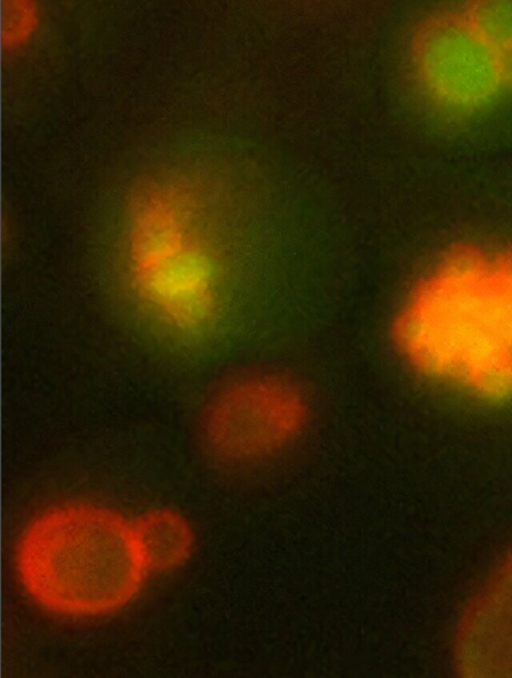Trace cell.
<instances>
[{"instance_id": "obj_6", "label": "cell", "mask_w": 512, "mask_h": 678, "mask_svg": "<svg viewBox=\"0 0 512 678\" xmlns=\"http://www.w3.org/2000/svg\"><path fill=\"white\" fill-rule=\"evenodd\" d=\"M464 15L502 53L512 48V2H480Z\"/></svg>"}, {"instance_id": "obj_3", "label": "cell", "mask_w": 512, "mask_h": 678, "mask_svg": "<svg viewBox=\"0 0 512 678\" xmlns=\"http://www.w3.org/2000/svg\"><path fill=\"white\" fill-rule=\"evenodd\" d=\"M137 289L152 305L180 321H196L214 288L212 263L202 243L171 224L145 226L129 243Z\"/></svg>"}, {"instance_id": "obj_7", "label": "cell", "mask_w": 512, "mask_h": 678, "mask_svg": "<svg viewBox=\"0 0 512 678\" xmlns=\"http://www.w3.org/2000/svg\"><path fill=\"white\" fill-rule=\"evenodd\" d=\"M503 81L512 88V48L502 53Z\"/></svg>"}, {"instance_id": "obj_5", "label": "cell", "mask_w": 512, "mask_h": 678, "mask_svg": "<svg viewBox=\"0 0 512 678\" xmlns=\"http://www.w3.org/2000/svg\"><path fill=\"white\" fill-rule=\"evenodd\" d=\"M150 571L164 572L183 565L194 546L186 519L169 509H154L134 521Z\"/></svg>"}, {"instance_id": "obj_4", "label": "cell", "mask_w": 512, "mask_h": 678, "mask_svg": "<svg viewBox=\"0 0 512 678\" xmlns=\"http://www.w3.org/2000/svg\"><path fill=\"white\" fill-rule=\"evenodd\" d=\"M424 46L428 84L449 106H481L504 84L502 52L465 15L435 20Z\"/></svg>"}, {"instance_id": "obj_2", "label": "cell", "mask_w": 512, "mask_h": 678, "mask_svg": "<svg viewBox=\"0 0 512 678\" xmlns=\"http://www.w3.org/2000/svg\"><path fill=\"white\" fill-rule=\"evenodd\" d=\"M306 418L305 400L293 385L277 378H251L227 386L213 399L205 436L220 459L253 462L288 445Z\"/></svg>"}, {"instance_id": "obj_1", "label": "cell", "mask_w": 512, "mask_h": 678, "mask_svg": "<svg viewBox=\"0 0 512 678\" xmlns=\"http://www.w3.org/2000/svg\"><path fill=\"white\" fill-rule=\"evenodd\" d=\"M14 560L31 599L66 616L123 607L150 572L134 522L90 504L57 506L33 519L17 541Z\"/></svg>"}]
</instances>
